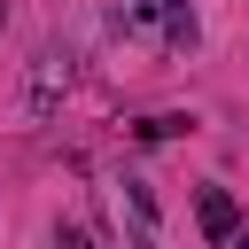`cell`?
<instances>
[{
    "label": "cell",
    "mask_w": 249,
    "mask_h": 249,
    "mask_svg": "<svg viewBox=\"0 0 249 249\" xmlns=\"http://www.w3.org/2000/svg\"><path fill=\"white\" fill-rule=\"evenodd\" d=\"M195 226H202L210 241H233V233H241V202H233L226 187H202V195H195Z\"/></svg>",
    "instance_id": "cell-1"
},
{
    "label": "cell",
    "mask_w": 249,
    "mask_h": 249,
    "mask_svg": "<svg viewBox=\"0 0 249 249\" xmlns=\"http://www.w3.org/2000/svg\"><path fill=\"white\" fill-rule=\"evenodd\" d=\"M195 132V117H140V140H179Z\"/></svg>",
    "instance_id": "cell-2"
},
{
    "label": "cell",
    "mask_w": 249,
    "mask_h": 249,
    "mask_svg": "<svg viewBox=\"0 0 249 249\" xmlns=\"http://www.w3.org/2000/svg\"><path fill=\"white\" fill-rule=\"evenodd\" d=\"M54 249H93V241H86V226H62V233H54Z\"/></svg>",
    "instance_id": "cell-3"
},
{
    "label": "cell",
    "mask_w": 249,
    "mask_h": 249,
    "mask_svg": "<svg viewBox=\"0 0 249 249\" xmlns=\"http://www.w3.org/2000/svg\"><path fill=\"white\" fill-rule=\"evenodd\" d=\"M132 8H140V16H148V8H163V0H132Z\"/></svg>",
    "instance_id": "cell-4"
},
{
    "label": "cell",
    "mask_w": 249,
    "mask_h": 249,
    "mask_svg": "<svg viewBox=\"0 0 249 249\" xmlns=\"http://www.w3.org/2000/svg\"><path fill=\"white\" fill-rule=\"evenodd\" d=\"M226 249H249V241H241V233H233V241H226Z\"/></svg>",
    "instance_id": "cell-5"
},
{
    "label": "cell",
    "mask_w": 249,
    "mask_h": 249,
    "mask_svg": "<svg viewBox=\"0 0 249 249\" xmlns=\"http://www.w3.org/2000/svg\"><path fill=\"white\" fill-rule=\"evenodd\" d=\"M0 16H8V0H0Z\"/></svg>",
    "instance_id": "cell-6"
},
{
    "label": "cell",
    "mask_w": 249,
    "mask_h": 249,
    "mask_svg": "<svg viewBox=\"0 0 249 249\" xmlns=\"http://www.w3.org/2000/svg\"><path fill=\"white\" fill-rule=\"evenodd\" d=\"M140 249H148V241H140Z\"/></svg>",
    "instance_id": "cell-7"
}]
</instances>
